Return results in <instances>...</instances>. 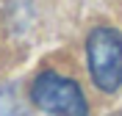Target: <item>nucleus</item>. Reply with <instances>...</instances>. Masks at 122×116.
<instances>
[{"label":"nucleus","mask_w":122,"mask_h":116,"mask_svg":"<svg viewBox=\"0 0 122 116\" xmlns=\"http://www.w3.org/2000/svg\"><path fill=\"white\" fill-rule=\"evenodd\" d=\"M86 58H89L92 80L100 91L114 94L122 86V36L119 31L100 25L86 39Z\"/></svg>","instance_id":"1"},{"label":"nucleus","mask_w":122,"mask_h":116,"mask_svg":"<svg viewBox=\"0 0 122 116\" xmlns=\"http://www.w3.org/2000/svg\"><path fill=\"white\" fill-rule=\"evenodd\" d=\"M30 100L50 116H89V102L75 80L58 72H42L30 86Z\"/></svg>","instance_id":"2"},{"label":"nucleus","mask_w":122,"mask_h":116,"mask_svg":"<svg viewBox=\"0 0 122 116\" xmlns=\"http://www.w3.org/2000/svg\"><path fill=\"white\" fill-rule=\"evenodd\" d=\"M111 116H122V111H119V113H111Z\"/></svg>","instance_id":"3"}]
</instances>
